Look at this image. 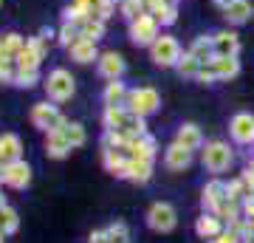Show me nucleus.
<instances>
[{
  "label": "nucleus",
  "instance_id": "obj_1",
  "mask_svg": "<svg viewBox=\"0 0 254 243\" xmlns=\"http://www.w3.org/2000/svg\"><path fill=\"white\" fill-rule=\"evenodd\" d=\"M175 224H178V215H175V209L167 204V201H158L150 207L147 212V226L155 229V232H173Z\"/></svg>",
  "mask_w": 254,
  "mask_h": 243
},
{
  "label": "nucleus",
  "instance_id": "obj_2",
  "mask_svg": "<svg viewBox=\"0 0 254 243\" xmlns=\"http://www.w3.org/2000/svg\"><path fill=\"white\" fill-rule=\"evenodd\" d=\"M158 108V93L153 88H136L127 90V110L136 113V116H147Z\"/></svg>",
  "mask_w": 254,
  "mask_h": 243
},
{
  "label": "nucleus",
  "instance_id": "obj_3",
  "mask_svg": "<svg viewBox=\"0 0 254 243\" xmlns=\"http://www.w3.org/2000/svg\"><path fill=\"white\" fill-rule=\"evenodd\" d=\"M232 164V150L226 142H209L203 150V167L209 172H223Z\"/></svg>",
  "mask_w": 254,
  "mask_h": 243
},
{
  "label": "nucleus",
  "instance_id": "obj_4",
  "mask_svg": "<svg viewBox=\"0 0 254 243\" xmlns=\"http://www.w3.org/2000/svg\"><path fill=\"white\" fill-rule=\"evenodd\" d=\"M46 90H48V96H51L54 102L71 99V96H73V77L68 71H63V68H57L54 74H48Z\"/></svg>",
  "mask_w": 254,
  "mask_h": 243
},
{
  "label": "nucleus",
  "instance_id": "obj_5",
  "mask_svg": "<svg viewBox=\"0 0 254 243\" xmlns=\"http://www.w3.org/2000/svg\"><path fill=\"white\" fill-rule=\"evenodd\" d=\"M3 170H0V175H3V184L11 189H23L28 187V181H31V167H28L23 159H17V162H9V164H0Z\"/></svg>",
  "mask_w": 254,
  "mask_h": 243
},
{
  "label": "nucleus",
  "instance_id": "obj_6",
  "mask_svg": "<svg viewBox=\"0 0 254 243\" xmlns=\"http://www.w3.org/2000/svg\"><path fill=\"white\" fill-rule=\"evenodd\" d=\"M153 60H155V65H178V60H181L178 43H175L173 37H155Z\"/></svg>",
  "mask_w": 254,
  "mask_h": 243
},
{
  "label": "nucleus",
  "instance_id": "obj_7",
  "mask_svg": "<svg viewBox=\"0 0 254 243\" xmlns=\"http://www.w3.org/2000/svg\"><path fill=\"white\" fill-rule=\"evenodd\" d=\"M229 133L237 144H252L254 142V116L252 113H237L229 122Z\"/></svg>",
  "mask_w": 254,
  "mask_h": 243
},
{
  "label": "nucleus",
  "instance_id": "obj_8",
  "mask_svg": "<svg viewBox=\"0 0 254 243\" xmlns=\"http://www.w3.org/2000/svg\"><path fill=\"white\" fill-rule=\"evenodd\" d=\"M60 110L54 108V105H48V102H40V105H34L31 108V125L40 127V130H51V127L60 122Z\"/></svg>",
  "mask_w": 254,
  "mask_h": 243
},
{
  "label": "nucleus",
  "instance_id": "obj_9",
  "mask_svg": "<svg viewBox=\"0 0 254 243\" xmlns=\"http://www.w3.org/2000/svg\"><path fill=\"white\" fill-rule=\"evenodd\" d=\"M130 34H133V43H138V45L155 43V37H158V31H155V20L150 17V14H141V17H136V20H133Z\"/></svg>",
  "mask_w": 254,
  "mask_h": 243
},
{
  "label": "nucleus",
  "instance_id": "obj_10",
  "mask_svg": "<svg viewBox=\"0 0 254 243\" xmlns=\"http://www.w3.org/2000/svg\"><path fill=\"white\" fill-rule=\"evenodd\" d=\"M153 175V162L150 159H136V156H127L125 164V178L136 181V184H144Z\"/></svg>",
  "mask_w": 254,
  "mask_h": 243
},
{
  "label": "nucleus",
  "instance_id": "obj_11",
  "mask_svg": "<svg viewBox=\"0 0 254 243\" xmlns=\"http://www.w3.org/2000/svg\"><path fill=\"white\" fill-rule=\"evenodd\" d=\"M127 156H136V159H150L153 162L155 159V139L153 136H133V139H127L125 144Z\"/></svg>",
  "mask_w": 254,
  "mask_h": 243
},
{
  "label": "nucleus",
  "instance_id": "obj_12",
  "mask_svg": "<svg viewBox=\"0 0 254 243\" xmlns=\"http://www.w3.org/2000/svg\"><path fill=\"white\" fill-rule=\"evenodd\" d=\"M226 184L223 181H209L206 187H203V198H200V204H203V209L206 212H215V209L220 207V201H226Z\"/></svg>",
  "mask_w": 254,
  "mask_h": 243
},
{
  "label": "nucleus",
  "instance_id": "obj_13",
  "mask_svg": "<svg viewBox=\"0 0 254 243\" xmlns=\"http://www.w3.org/2000/svg\"><path fill=\"white\" fill-rule=\"evenodd\" d=\"M192 162V150H187L184 144H170L167 147V153H164V164L170 167V170H184V167H190Z\"/></svg>",
  "mask_w": 254,
  "mask_h": 243
},
{
  "label": "nucleus",
  "instance_id": "obj_14",
  "mask_svg": "<svg viewBox=\"0 0 254 243\" xmlns=\"http://www.w3.org/2000/svg\"><path fill=\"white\" fill-rule=\"evenodd\" d=\"M71 150V142H68V136L65 130H48V142H46V153L51 159H65Z\"/></svg>",
  "mask_w": 254,
  "mask_h": 243
},
{
  "label": "nucleus",
  "instance_id": "obj_15",
  "mask_svg": "<svg viewBox=\"0 0 254 243\" xmlns=\"http://www.w3.org/2000/svg\"><path fill=\"white\" fill-rule=\"evenodd\" d=\"M195 232H198L203 241L218 238V235H220V218L215 215V212H203V215L195 221Z\"/></svg>",
  "mask_w": 254,
  "mask_h": 243
},
{
  "label": "nucleus",
  "instance_id": "obj_16",
  "mask_svg": "<svg viewBox=\"0 0 254 243\" xmlns=\"http://www.w3.org/2000/svg\"><path fill=\"white\" fill-rule=\"evenodd\" d=\"M71 57L76 63H91L96 60V40H88V37H76L71 43Z\"/></svg>",
  "mask_w": 254,
  "mask_h": 243
},
{
  "label": "nucleus",
  "instance_id": "obj_17",
  "mask_svg": "<svg viewBox=\"0 0 254 243\" xmlns=\"http://www.w3.org/2000/svg\"><path fill=\"white\" fill-rule=\"evenodd\" d=\"M20 150H23V144L14 133H6L0 136V164H9V162H17L20 159Z\"/></svg>",
  "mask_w": 254,
  "mask_h": 243
},
{
  "label": "nucleus",
  "instance_id": "obj_18",
  "mask_svg": "<svg viewBox=\"0 0 254 243\" xmlns=\"http://www.w3.org/2000/svg\"><path fill=\"white\" fill-rule=\"evenodd\" d=\"M122 71H125V63H122V57L119 54H102L99 57V74L105 77V80H119L122 77Z\"/></svg>",
  "mask_w": 254,
  "mask_h": 243
},
{
  "label": "nucleus",
  "instance_id": "obj_19",
  "mask_svg": "<svg viewBox=\"0 0 254 243\" xmlns=\"http://www.w3.org/2000/svg\"><path fill=\"white\" fill-rule=\"evenodd\" d=\"M212 43H215V57H235L237 54V37L229 34V31L215 34Z\"/></svg>",
  "mask_w": 254,
  "mask_h": 243
},
{
  "label": "nucleus",
  "instance_id": "obj_20",
  "mask_svg": "<svg viewBox=\"0 0 254 243\" xmlns=\"http://www.w3.org/2000/svg\"><path fill=\"white\" fill-rule=\"evenodd\" d=\"M223 11H226V17L232 20V23H243V20H249V14H252V6H249V0H229Z\"/></svg>",
  "mask_w": 254,
  "mask_h": 243
},
{
  "label": "nucleus",
  "instance_id": "obj_21",
  "mask_svg": "<svg viewBox=\"0 0 254 243\" xmlns=\"http://www.w3.org/2000/svg\"><path fill=\"white\" fill-rule=\"evenodd\" d=\"M178 144H184L187 150H195V147H200V130H198V125H184L181 130H178V139H175Z\"/></svg>",
  "mask_w": 254,
  "mask_h": 243
},
{
  "label": "nucleus",
  "instance_id": "obj_22",
  "mask_svg": "<svg viewBox=\"0 0 254 243\" xmlns=\"http://www.w3.org/2000/svg\"><path fill=\"white\" fill-rule=\"evenodd\" d=\"M212 65H215L218 80H229V77H235V74L240 71V65H237L235 57H215V60H212Z\"/></svg>",
  "mask_w": 254,
  "mask_h": 243
},
{
  "label": "nucleus",
  "instance_id": "obj_23",
  "mask_svg": "<svg viewBox=\"0 0 254 243\" xmlns=\"http://www.w3.org/2000/svg\"><path fill=\"white\" fill-rule=\"evenodd\" d=\"M125 164H127V159L122 156V150H105V167H108V172L125 178Z\"/></svg>",
  "mask_w": 254,
  "mask_h": 243
},
{
  "label": "nucleus",
  "instance_id": "obj_24",
  "mask_svg": "<svg viewBox=\"0 0 254 243\" xmlns=\"http://www.w3.org/2000/svg\"><path fill=\"white\" fill-rule=\"evenodd\" d=\"M125 119H127V113L122 110V105H108L105 108V127L108 130H119L125 125Z\"/></svg>",
  "mask_w": 254,
  "mask_h": 243
},
{
  "label": "nucleus",
  "instance_id": "obj_25",
  "mask_svg": "<svg viewBox=\"0 0 254 243\" xmlns=\"http://www.w3.org/2000/svg\"><path fill=\"white\" fill-rule=\"evenodd\" d=\"M0 229L6 235H14L20 229V218L11 207H0Z\"/></svg>",
  "mask_w": 254,
  "mask_h": 243
},
{
  "label": "nucleus",
  "instance_id": "obj_26",
  "mask_svg": "<svg viewBox=\"0 0 254 243\" xmlns=\"http://www.w3.org/2000/svg\"><path fill=\"white\" fill-rule=\"evenodd\" d=\"M190 54L195 57L200 65H203L209 57H215V43H212V40H195V45H192ZM209 63H212V60H209Z\"/></svg>",
  "mask_w": 254,
  "mask_h": 243
},
{
  "label": "nucleus",
  "instance_id": "obj_27",
  "mask_svg": "<svg viewBox=\"0 0 254 243\" xmlns=\"http://www.w3.org/2000/svg\"><path fill=\"white\" fill-rule=\"evenodd\" d=\"M119 130H125L127 139H133V136H144V116H136V113H130L125 119V125L119 127Z\"/></svg>",
  "mask_w": 254,
  "mask_h": 243
},
{
  "label": "nucleus",
  "instance_id": "obj_28",
  "mask_svg": "<svg viewBox=\"0 0 254 243\" xmlns=\"http://www.w3.org/2000/svg\"><path fill=\"white\" fill-rule=\"evenodd\" d=\"M122 99H127V90L122 82H108V88H105V102L108 105H122Z\"/></svg>",
  "mask_w": 254,
  "mask_h": 243
},
{
  "label": "nucleus",
  "instance_id": "obj_29",
  "mask_svg": "<svg viewBox=\"0 0 254 243\" xmlns=\"http://www.w3.org/2000/svg\"><path fill=\"white\" fill-rule=\"evenodd\" d=\"M102 34H105V26H102V20L88 17L85 23H82V37H88V40H99Z\"/></svg>",
  "mask_w": 254,
  "mask_h": 243
},
{
  "label": "nucleus",
  "instance_id": "obj_30",
  "mask_svg": "<svg viewBox=\"0 0 254 243\" xmlns=\"http://www.w3.org/2000/svg\"><path fill=\"white\" fill-rule=\"evenodd\" d=\"M65 136H68L71 147H82V144H85V127H82L79 122H71V125L65 127Z\"/></svg>",
  "mask_w": 254,
  "mask_h": 243
},
{
  "label": "nucleus",
  "instance_id": "obj_31",
  "mask_svg": "<svg viewBox=\"0 0 254 243\" xmlns=\"http://www.w3.org/2000/svg\"><path fill=\"white\" fill-rule=\"evenodd\" d=\"M23 48H26V45H23V40H20L17 34H9L6 40H3V54L6 57H17Z\"/></svg>",
  "mask_w": 254,
  "mask_h": 243
},
{
  "label": "nucleus",
  "instance_id": "obj_32",
  "mask_svg": "<svg viewBox=\"0 0 254 243\" xmlns=\"http://www.w3.org/2000/svg\"><path fill=\"white\" fill-rule=\"evenodd\" d=\"M127 238H130V232H127L125 224H110L108 226V241L110 243H127Z\"/></svg>",
  "mask_w": 254,
  "mask_h": 243
},
{
  "label": "nucleus",
  "instance_id": "obj_33",
  "mask_svg": "<svg viewBox=\"0 0 254 243\" xmlns=\"http://www.w3.org/2000/svg\"><path fill=\"white\" fill-rule=\"evenodd\" d=\"M14 82H17L20 88H31V85L37 82V71H34V68H17Z\"/></svg>",
  "mask_w": 254,
  "mask_h": 243
},
{
  "label": "nucleus",
  "instance_id": "obj_34",
  "mask_svg": "<svg viewBox=\"0 0 254 243\" xmlns=\"http://www.w3.org/2000/svg\"><path fill=\"white\" fill-rule=\"evenodd\" d=\"M226 195L232 201H240V198H246L249 195V189H246V181L240 178V181H229L226 184Z\"/></svg>",
  "mask_w": 254,
  "mask_h": 243
},
{
  "label": "nucleus",
  "instance_id": "obj_35",
  "mask_svg": "<svg viewBox=\"0 0 254 243\" xmlns=\"http://www.w3.org/2000/svg\"><path fill=\"white\" fill-rule=\"evenodd\" d=\"M198 68H200V63L192 54H187V57H181V60H178V71L187 74V77H195V74H198Z\"/></svg>",
  "mask_w": 254,
  "mask_h": 243
},
{
  "label": "nucleus",
  "instance_id": "obj_36",
  "mask_svg": "<svg viewBox=\"0 0 254 243\" xmlns=\"http://www.w3.org/2000/svg\"><path fill=\"white\" fill-rule=\"evenodd\" d=\"M122 11H125L130 20H136V17L144 14V11H141V0H125V3H122Z\"/></svg>",
  "mask_w": 254,
  "mask_h": 243
},
{
  "label": "nucleus",
  "instance_id": "obj_37",
  "mask_svg": "<svg viewBox=\"0 0 254 243\" xmlns=\"http://www.w3.org/2000/svg\"><path fill=\"white\" fill-rule=\"evenodd\" d=\"M11 57H0V82H14V74H11Z\"/></svg>",
  "mask_w": 254,
  "mask_h": 243
},
{
  "label": "nucleus",
  "instance_id": "obj_38",
  "mask_svg": "<svg viewBox=\"0 0 254 243\" xmlns=\"http://www.w3.org/2000/svg\"><path fill=\"white\" fill-rule=\"evenodd\" d=\"M209 243H240V238H237L235 232H229V229H226V232H220L218 238H212Z\"/></svg>",
  "mask_w": 254,
  "mask_h": 243
},
{
  "label": "nucleus",
  "instance_id": "obj_39",
  "mask_svg": "<svg viewBox=\"0 0 254 243\" xmlns=\"http://www.w3.org/2000/svg\"><path fill=\"white\" fill-rule=\"evenodd\" d=\"M60 40H63L65 45H71V43H73V28H71V26H65L63 31H60Z\"/></svg>",
  "mask_w": 254,
  "mask_h": 243
},
{
  "label": "nucleus",
  "instance_id": "obj_40",
  "mask_svg": "<svg viewBox=\"0 0 254 243\" xmlns=\"http://www.w3.org/2000/svg\"><path fill=\"white\" fill-rule=\"evenodd\" d=\"M243 218H254V198L243 201Z\"/></svg>",
  "mask_w": 254,
  "mask_h": 243
},
{
  "label": "nucleus",
  "instance_id": "obj_41",
  "mask_svg": "<svg viewBox=\"0 0 254 243\" xmlns=\"http://www.w3.org/2000/svg\"><path fill=\"white\" fill-rule=\"evenodd\" d=\"M91 243H110L108 241V229H105V232H93L91 235Z\"/></svg>",
  "mask_w": 254,
  "mask_h": 243
},
{
  "label": "nucleus",
  "instance_id": "obj_42",
  "mask_svg": "<svg viewBox=\"0 0 254 243\" xmlns=\"http://www.w3.org/2000/svg\"><path fill=\"white\" fill-rule=\"evenodd\" d=\"M240 243H254V232H252V235H246V238H243Z\"/></svg>",
  "mask_w": 254,
  "mask_h": 243
},
{
  "label": "nucleus",
  "instance_id": "obj_43",
  "mask_svg": "<svg viewBox=\"0 0 254 243\" xmlns=\"http://www.w3.org/2000/svg\"><path fill=\"white\" fill-rule=\"evenodd\" d=\"M3 238H6V232H3V229H0V243H3Z\"/></svg>",
  "mask_w": 254,
  "mask_h": 243
},
{
  "label": "nucleus",
  "instance_id": "obj_44",
  "mask_svg": "<svg viewBox=\"0 0 254 243\" xmlns=\"http://www.w3.org/2000/svg\"><path fill=\"white\" fill-rule=\"evenodd\" d=\"M0 57H6V54H3V40H0Z\"/></svg>",
  "mask_w": 254,
  "mask_h": 243
},
{
  "label": "nucleus",
  "instance_id": "obj_45",
  "mask_svg": "<svg viewBox=\"0 0 254 243\" xmlns=\"http://www.w3.org/2000/svg\"><path fill=\"white\" fill-rule=\"evenodd\" d=\"M0 207H6V201H3V195H0Z\"/></svg>",
  "mask_w": 254,
  "mask_h": 243
},
{
  "label": "nucleus",
  "instance_id": "obj_46",
  "mask_svg": "<svg viewBox=\"0 0 254 243\" xmlns=\"http://www.w3.org/2000/svg\"><path fill=\"white\" fill-rule=\"evenodd\" d=\"M0 170H3V167H0ZM0 181H3V175H0Z\"/></svg>",
  "mask_w": 254,
  "mask_h": 243
},
{
  "label": "nucleus",
  "instance_id": "obj_47",
  "mask_svg": "<svg viewBox=\"0 0 254 243\" xmlns=\"http://www.w3.org/2000/svg\"><path fill=\"white\" fill-rule=\"evenodd\" d=\"M252 167H254V162H252Z\"/></svg>",
  "mask_w": 254,
  "mask_h": 243
}]
</instances>
